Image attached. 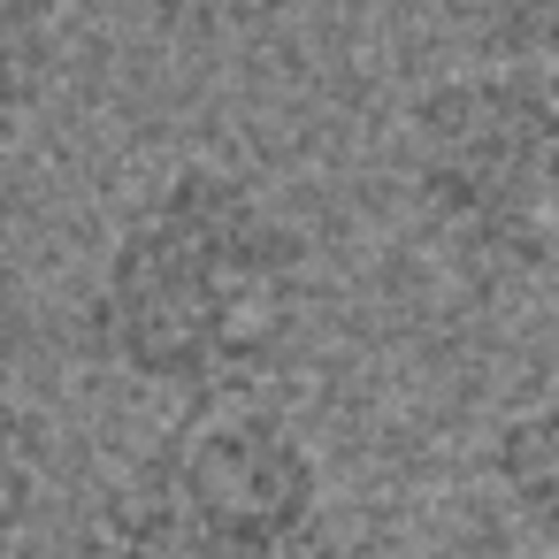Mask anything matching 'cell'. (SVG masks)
Returning a JSON list of instances; mask_svg holds the SVG:
<instances>
[{
  "label": "cell",
  "instance_id": "cell-1",
  "mask_svg": "<svg viewBox=\"0 0 559 559\" xmlns=\"http://www.w3.org/2000/svg\"><path fill=\"white\" fill-rule=\"evenodd\" d=\"M322 299L307 215L223 154H177L123 192L78 292V345L162 406L253 399Z\"/></svg>",
  "mask_w": 559,
  "mask_h": 559
},
{
  "label": "cell",
  "instance_id": "cell-2",
  "mask_svg": "<svg viewBox=\"0 0 559 559\" xmlns=\"http://www.w3.org/2000/svg\"><path fill=\"white\" fill-rule=\"evenodd\" d=\"M345 498L322 437L253 399L169 406L154 437H139L93 513L85 559H337Z\"/></svg>",
  "mask_w": 559,
  "mask_h": 559
},
{
  "label": "cell",
  "instance_id": "cell-3",
  "mask_svg": "<svg viewBox=\"0 0 559 559\" xmlns=\"http://www.w3.org/2000/svg\"><path fill=\"white\" fill-rule=\"evenodd\" d=\"M399 200L467 292L559 284V70L467 55L399 116Z\"/></svg>",
  "mask_w": 559,
  "mask_h": 559
},
{
  "label": "cell",
  "instance_id": "cell-4",
  "mask_svg": "<svg viewBox=\"0 0 559 559\" xmlns=\"http://www.w3.org/2000/svg\"><path fill=\"white\" fill-rule=\"evenodd\" d=\"M483 490H490L506 536H521L528 551L559 559V368L490 421Z\"/></svg>",
  "mask_w": 559,
  "mask_h": 559
},
{
  "label": "cell",
  "instance_id": "cell-5",
  "mask_svg": "<svg viewBox=\"0 0 559 559\" xmlns=\"http://www.w3.org/2000/svg\"><path fill=\"white\" fill-rule=\"evenodd\" d=\"M78 62L70 0H0V154L24 146Z\"/></svg>",
  "mask_w": 559,
  "mask_h": 559
},
{
  "label": "cell",
  "instance_id": "cell-6",
  "mask_svg": "<svg viewBox=\"0 0 559 559\" xmlns=\"http://www.w3.org/2000/svg\"><path fill=\"white\" fill-rule=\"evenodd\" d=\"M39 513H47V421L16 391H0V559H24Z\"/></svg>",
  "mask_w": 559,
  "mask_h": 559
},
{
  "label": "cell",
  "instance_id": "cell-7",
  "mask_svg": "<svg viewBox=\"0 0 559 559\" xmlns=\"http://www.w3.org/2000/svg\"><path fill=\"white\" fill-rule=\"evenodd\" d=\"M139 9L177 47H253V39L284 32L307 0H139Z\"/></svg>",
  "mask_w": 559,
  "mask_h": 559
},
{
  "label": "cell",
  "instance_id": "cell-8",
  "mask_svg": "<svg viewBox=\"0 0 559 559\" xmlns=\"http://www.w3.org/2000/svg\"><path fill=\"white\" fill-rule=\"evenodd\" d=\"M460 32L490 62L559 70V0H460Z\"/></svg>",
  "mask_w": 559,
  "mask_h": 559
},
{
  "label": "cell",
  "instance_id": "cell-9",
  "mask_svg": "<svg viewBox=\"0 0 559 559\" xmlns=\"http://www.w3.org/2000/svg\"><path fill=\"white\" fill-rule=\"evenodd\" d=\"M421 559H544V551H528L521 536H506V528H498V536H460V544H429Z\"/></svg>",
  "mask_w": 559,
  "mask_h": 559
}]
</instances>
